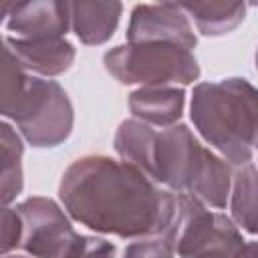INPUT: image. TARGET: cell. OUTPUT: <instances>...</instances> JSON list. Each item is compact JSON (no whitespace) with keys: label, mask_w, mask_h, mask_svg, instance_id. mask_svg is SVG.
<instances>
[{"label":"cell","mask_w":258,"mask_h":258,"mask_svg":"<svg viewBox=\"0 0 258 258\" xmlns=\"http://www.w3.org/2000/svg\"><path fill=\"white\" fill-rule=\"evenodd\" d=\"M58 198L75 222L125 240L175 242L177 194L109 155H83L62 173Z\"/></svg>","instance_id":"cell-1"},{"label":"cell","mask_w":258,"mask_h":258,"mask_svg":"<svg viewBox=\"0 0 258 258\" xmlns=\"http://www.w3.org/2000/svg\"><path fill=\"white\" fill-rule=\"evenodd\" d=\"M256 115V89L244 77L198 83L191 91V123L230 167L252 161Z\"/></svg>","instance_id":"cell-2"},{"label":"cell","mask_w":258,"mask_h":258,"mask_svg":"<svg viewBox=\"0 0 258 258\" xmlns=\"http://www.w3.org/2000/svg\"><path fill=\"white\" fill-rule=\"evenodd\" d=\"M149 179L173 194H187L206 208L224 210L230 198L232 167L204 147L187 125L175 123L155 135Z\"/></svg>","instance_id":"cell-3"},{"label":"cell","mask_w":258,"mask_h":258,"mask_svg":"<svg viewBox=\"0 0 258 258\" xmlns=\"http://www.w3.org/2000/svg\"><path fill=\"white\" fill-rule=\"evenodd\" d=\"M103 64L121 85L177 87L200 79L194 52L169 42L119 44L103 54Z\"/></svg>","instance_id":"cell-4"},{"label":"cell","mask_w":258,"mask_h":258,"mask_svg":"<svg viewBox=\"0 0 258 258\" xmlns=\"http://www.w3.org/2000/svg\"><path fill=\"white\" fill-rule=\"evenodd\" d=\"M244 244L232 218L206 208L187 194H177L173 248L179 258H238Z\"/></svg>","instance_id":"cell-5"},{"label":"cell","mask_w":258,"mask_h":258,"mask_svg":"<svg viewBox=\"0 0 258 258\" xmlns=\"http://www.w3.org/2000/svg\"><path fill=\"white\" fill-rule=\"evenodd\" d=\"M14 123L28 145L36 149L58 147L73 133V103L56 81L30 77L26 101Z\"/></svg>","instance_id":"cell-6"},{"label":"cell","mask_w":258,"mask_h":258,"mask_svg":"<svg viewBox=\"0 0 258 258\" xmlns=\"http://www.w3.org/2000/svg\"><path fill=\"white\" fill-rule=\"evenodd\" d=\"M22 220L20 248L32 258H69L81 234L69 214L50 198L32 196L16 208Z\"/></svg>","instance_id":"cell-7"},{"label":"cell","mask_w":258,"mask_h":258,"mask_svg":"<svg viewBox=\"0 0 258 258\" xmlns=\"http://www.w3.org/2000/svg\"><path fill=\"white\" fill-rule=\"evenodd\" d=\"M129 44L137 42H169L187 50L196 48L198 38L189 18L179 4H137L131 12L125 32Z\"/></svg>","instance_id":"cell-8"},{"label":"cell","mask_w":258,"mask_h":258,"mask_svg":"<svg viewBox=\"0 0 258 258\" xmlns=\"http://www.w3.org/2000/svg\"><path fill=\"white\" fill-rule=\"evenodd\" d=\"M6 28L14 38H62L71 28L69 2H16L8 14Z\"/></svg>","instance_id":"cell-9"},{"label":"cell","mask_w":258,"mask_h":258,"mask_svg":"<svg viewBox=\"0 0 258 258\" xmlns=\"http://www.w3.org/2000/svg\"><path fill=\"white\" fill-rule=\"evenodd\" d=\"M10 50L16 54L26 73L50 79L67 73L77 56L73 42L62 38H14L6 36Z\"/></svg>","instance_id":"cell-10"},{"label":"cell","mask_w":258,"mask_h":258,"mask_svg":"<svg viewBox=\"0 0 258 258\" xmlns=\"http://www.w3.org/2000/svg\"><path fill=\"white\" fill-rule=\"evenodd\" d=\"M127 107L133 119L153 129H165L181 119L185 107V91L179 87H139L129 93Z\"/></svg>","instance_id":"cell-11"},{"label":"cell","mask_w":258,"mask_h":258,"mask_svg":"<svg viewBox=\"0 0 258 258\" xmlns=\"http://www.w3.org/2000/svg\"><path fill=\"white\" fill-rule=\"evenodd\" d=\"M121 2H69L71 30L87 46L105 44L119 26Z\"/></svg>","instance_id":"cell-12"},{"label":"cell","mask_w":258,"mask_h":258,"mask_svg":"<svg viewBox=\"0 0 258 258\" xmlns=\"http://www.w3.org/2000/svg\"><path fill=\"white\" fill-rule=\"evenodd\" d=\"M30 77L0 34V117L16 119L26 101Z\"/></svg>","instance_id":"cell-13"},{"label":"cell","mask_w":258,"mask_h":258,"mask_svg":"<svg viewBox=\"0 0 258 258\" xmlns=\"http://www.w3.org/2000/svg\"><path fill=\"white\" fill-rule=\"evenodd\" d=\"M179 8L204 36H224L238 28L246 16L244 2H181Z\"/></svg>","instance_id":"cell-14"},{"label":"cell","mask_w":258,"mask_h":258,"mask_svg":"<svg viewBox=\"0 0 258 258\" xmlns=\"http://www.w3.org/2000/svg\"><path fill=\"white\" fill-rule=\"evenodd\" d=\"M22 155L20 135L10 123L0 121V208L14 202L24 187Z\"/></svg>","instance_id":"cell-15"},{"label":"cell","mask_w":258,"mask_h":258,"mask_svg":"<svg viewBox=\"0 0 258 258\" xmlns=\"http://www.w3.org/2000/svg\"><path fill=\"white\" fill-rule=\"evenodd\" d=\"M157 131L137 119H125L117 127L115 133V151L121 161L137 167L149 177L151 161H153V145Z\"/></svg>","instance_id":"cell-16"},{"label":"cell","mask_w":258,"mask_h":258,"mask_svg":"<svg viewBox=\"0 0 258 258\" xmlns=\"http://www.w3.org/2000/svg\"><path fill=\"white\" fill-rule=\"evenodd\" d=\"M230 210L232 222L248 234H256V165L248 161L232 175L230 185Z\"/></svg>","instance_id":"cell-17"},{"label":"cell","mask_w":258,"mask_h":258,"mask_svg":"<svg viewBox=\"0 0 258 258\" xmlns=\"http://www.w3.org/2000/svg\"><path fill=\"white\" fill-rule=\"evenodd\" d=\"M123 258H175V248L167 238H139L123 250Z\"/></svg>","instance_id":"cell-18"},{"label":"cell","mask_w":258,"mask_h":258,"mask_svg":"<svg viewBox=\"0 0 258 258\" xmlns=\"http://www.w3.org/2000/svg\"><path fill=\"white\" fill-rule=\"evenodd\" d=\"M22 240V220L16 210L4 206L0 208V256L10 254L20 246Z\"/></svg>","instance_id":"cell-19"},{"label":"cell","mask_w":258,"mask_h":258,"mask_svg":"<svg viewBox=\"0 0 258 258\" xmlns=\"http://www.w3.org/2000/svg\"><path fill=\"white\" fill-rule=\"evenodd\" d=\"M69 258H115V244L99 236H79Z\"/></svg>","instance_id":"cell-20"},{"label":"cell","mask_w":258,"mask_h":258,"mask_svg":"<svg viewBox=\"0 0 258 258\" xmlns=\"http://www.w3.org/2000/svg\"><path fill=\"white\" fill-rule=\"evenodd\" d=\"M238 258H258V244H256L254 240H250V242H246Z\"/></svg>","instance_id":"cell-21"},{"label":"cell","mask_w":258,"mask_h":258,"mask_svg":"<svg viewBox=\"0 0 258 258\" xmlns=\"http://www.w3.org/2000/svg\"><path fill=\"white\" fill-rule=\"evenodd\" d=\"M12 6H14V2H0V22L10 14Z\"/></svg>","instance_id":"cell-22"},{"label":"cell","mask_w":258,"mask_h":258,"mask_svg":"<svg viewBox=\"0 0 258 258\" xmlns=\"http://www.w3.org/2000/svg\"><path fill=\"white\" fill-rule=\"evenodd\" d=\"M6 258H26V256H6Z\"/></svg>","instance_id":"cell-23"}]
</instances>
